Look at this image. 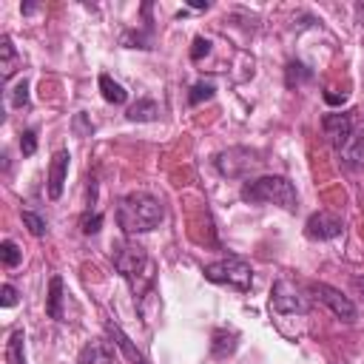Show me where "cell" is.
Returning a JSON list of instances; mask_svg holds the SVG:
<instances>
[{"instance_id": "cell-1", "label": "cell", "mask_w": 364, "mask_h": 364, "mask_svg": "<svg viewBox=\"0 0 364 364\" xmlns=\"http://www.w3.org/2000/svg\"><path fill=\"white\" fill-rule=\"evenodd\" d=\"M324 136L347 168H364V111H336L321 119Z\"/></svg>"}, {"instance_id": "cell-2", "label": "cell", "mask_w": 364, "mask_h": 364, "mask_svg": "<svg viewBox=\"0 0 364 364\" xmlns=\"http://www.w3.org/2000/svg\"><path fill=\"white\" fill-rule=\"evenodd\" d=\"M162 216H165L162 202L154 193H145V191H134V193L122 196L119 205H117V222H119V228L128 236L131 233H148V230H154L162 222Z\"/></svg>"}, {"instance_id": "cell-3", "label": "cell", "mask_w": 364, "mask_h": 364, "mask_svg": "<svg viewBox=\"0 0 364 364\" xmlns=\"http://www.w3.org/2000/svg\"><path fill=\"white\" fill-rule=\"evenodd\" d=\"M111 256H114L117 270L122 273V279L131 284V290H134L136 296H142V293L154 284V262L148 259L145 247H139L136 242L122 239V242L114 245Z\"/></svg>"}, {"instance_id": "cell-4", "label": "cell", "mask_w": 364, "mask_h": 364, "mask_svg": "<svg viewBox=\"0 0 364 364\" xmlns=\"http://www.w3.org/2000/svg\"><path fill=\"white\" fill-rule=\"evenodd\" d=\"M242 199L245 202H273L282 205L284 210L296 208V188L284 176H259L242 185Z\"/></svg>"}, {"instance_id": "cell-5", "label": "cell", "mask_w": 364, "mask_h": 364, "mask_svg": "<svg viewBox=\"0 0 364 364\" xmlns=\"http://www.w3.org/2000/svg\"><path fill=\"white\" fill-rule=\"evenodd\" d=\"M205 279L213 282V284H228V287H236V290H247L253 284V270L247 262L236 259V256H228V259H219V262H210L205 264Z\"/></svg>"}, {"instance_id": "cell-6", "label": "cell", "mask_w": 364, "mask_h": 364, "mask_svg": "<svg viewBox=\"0 0 364 364\" xmlns=\"http://www.w3.org/2000/svg\"><path fill=\"white\" fill-rule=\"evenodd\" d=\"M270 307L279 316H296V313H307V299L293 282L279 279L270 290Z\"/></svg>"}, {"instance_id": "cell-7", "label": "cell", "mask_w": 364, "mask_h": 364, "mask_svg": "<svg viewBox=\"0 0 364 364\" xmlns=\"http://www.w3.org/2000/svg\"><path fill=\"white\" fill-rule=\"evenodd\" d=\"M310 293H313V299H318L321 304H327L333 310V316H338L341 321H347V324L355 321V304L341 290H336V287H330L324 282H313L310 284Z\"/></svg>"}, {"instance_id": "cell-8", "label": "cell", "mask_w": 364, "mask_h": 364, "mask_svg": "<svg viewBox=\"0 0 364 364\" xmlns=\"http://www.w3.org/2000/svg\"><path fill=\"white\" fill-rule=\"evenodd\" d=\"M256 165H259V159L247 148H228L216 156V168H219L222 176H245Z\"/></svg>"}, {"instance_id": "cell-9", "label": "cell", "mask_w": 364, "mask_h": 364, "mask_svg": "<svg viewBox=\"0 0 364 364\" xmlns=\"http://www.w3.org/2000/svg\"><path fill=\"white\" fill-rule=\"evenodd\" d=\"M341 230H344L341 216H336V213H330V210L313 213V216L307 219V225H304V233H307L310 239H318V242L336 239V236H341Z\"/></svg>"}, {"instance_id": "cell-10", "label": "cell", "mask_w": 364, "mask_h": 364, "mask_svg": "<svg viewBox=\"0 0 364 364\" xmlns=\"http://www.w3.org/2000/svg\"><path fill=\"white\" fill-rule=\"evenodd\" d=\"M68 162H71V154L68 151H57L51 165H48V196L51 199H60L63 196V188H65V176H68Z\"/></svg>"}, {"instance_id": "cell-11", "label": "cell", "mask_w": 364, "mask_h": 364, "mask_svg": "<svg viewBox=\"0 0 364 364\" xmlns=\"http://www.w3.org/2000/svg\"><path fill=\"white\" fill-rule=\"evenodd\" d=\"M236 347H239V333H233L228 327H216L213 330V336H210V353H213V358H228V355L236 353Z\"/></svg>"}, {"instance_id": "cell-12", "label": "cell", "mask_w": 364, "mask_h": 364, "mask_svg": "<svg viewBox=\"0 0 364 364\" xmlns=\"http://www.w3.org/2000/svg\"><path fill=\"white\" fill-rule=\"evenodd\" d=\"M114 353L108 347V341L97 338V341H88L82 350H80V364H111Z\"/></svg>"}, {"instance_id": "cell-13", "label": "cell", "mask_w": 364, "mask_h": 364, "mask_svg": "<svg viewBox=\"0 0 364 364\" xmlns=\"http://www.w3.org/2000/svg\"><path fill=\"white\" fill-rule=\"evenodd\" d=\"M17 65H20L17 48H14V43H11V37L3 34V37H0V74H3V80H9V77L17 71Z\"/></svg>"}, {"instance_id": "cell-14", "label": "cell", "mask_w": 364, "mask_h": 364, "mask_svg": "<svg viewBox=\"0 0 364 364\" xmlns=\"http://www.w3.org/2000/svg\"><path fill=\"white\" fill-rule=\"evenodd\" d=\"M108 336H111V338H114V344H117V347L125 353V358H128L131 364H148V358H145V355H142V353H139V350L131 344V338H128V336H125V333H122L117 324H108Z\"/></svg>"}, {"instance_id": "cell-15", "label": "cell", "mask_w": 364, "mask_h": 364, "mask_svg": "<svg viewBox=\"0 0 364 364\" xmlns=\"http://www.w3.org/2000/svg\"><path fill=\"white\" fill-rule=\"evenodd\" d=\"M46 313H48V318H63V279L60 276H51V282H48Z\"/></svg>"}, {"instance_id": "cell-16", "label": "cell", "mask_w": 364, "mask_h": 364, "mask_svg": "<svg viewBox=\"0 0 364 364\" xmlns=\"http://www.w3.org/2000/svg\"><path fill=\"white\" fill-rule=\"evenodd\" d=\"M100 91H102V100L111 105H122L128 100V91L117 80H111L108 74H100Z\"/></svg>"}, {"instance_id": "cell-17", "label": "cell", "mask_w": 364, "mask_h": 364, "mask_svg": "<svg viewBox=\"0 0 364 364\" xmlns=\"http://www.w3.org/2000/svg\"><path fill=\"white\" fill-rule=\"evenodd\" d=\"M156 114H159V108H156V102L154 100H136L131 108H128V119L131 122H151V119H156Z\"/></svg>"}, {"instance_id": "cell-18", "label": "cell", "mask_w": 364, "mask_h": 364, "mask_svg": "<svg viewBox=\"0 0 364 364\" xmlns=\"http://www.w3.org/2000/svg\"><path fill=\"white\" fill-rule=\"evenodd\" d=\"M307 80H313V68L304 65L301 60H290L287 68H284V82H287V88H293V85H299V82H307Z\"/></svg>"}, {"instance_id": "cell-19", "label": "cell", "mask_w": 364, "mask_h": 364, "mask_svg": "<svg viewBox=\"0 0 364 364\" xmlns=\"http://www.w3.org/2000/svg\"><path fill=\"white\" fill-rule=\"evenodd\" d=\"M23 330H11L6 341V361L9 364H26V350H23Z\"/></svg>"}, {"instance_id": "cell-20", "label": "cell", "mask_w": 364, "mask_h": 364, "mask_svg": "<svg viewBox=\"0 0 364 364\" xmlns=\"http://www.w3.org/2000/svg\"><path fill=\"white\" fill-rule=\"evenodd\" d=\"M213 82H205V80H199V82H193V88H191V94H188V102L191 105H199L202 100H210L213 97Z\"/></svg>"}, {"instance_id": "cell-21", "label": "cell", "mask_w": 364, "mask_h": 364, "mask_svg": "<svg viewBox=\"0 0 364 364\" xmlns=\"http://www.w3.org/2000/svg\"><path fill=\"white\" fill-rule=\"evenodd\" d=\"M0 259H3L6 267H17L20 264V247L11 239H3L0 242Z\"/></svg>"}, {"instance_id": "cell-22", "label": "cell", "mask_w": 364, "mask_h": 364, "mask_svg": "<svg viewBox=\"0 0 364 364\" xmlns=\"http://www.w3.org/2000/svg\"><path fill=\"white\" fill-rule=\"evenodd\" d=\"M23 225L28 228L31 236H43V233H46V219L37 216L34 210H23Z\"/></svg>"}, {"instance_id": "cell-23", "label": "cell", "mask_w": 364, "mask_h": 364, "mask_svg": "<svg viewBox=\"0 0 364 364\" xmlns=\"http://www.w3.org/2000/svg\"><path fill=\"white\" fill-rule=\"evenodd\" d=\"M9 102H11L14 108H23V105H28V82H26V80H20V82L11 88V94H9Z\"/></svg>"}, {"instance_id": "cell-24", "label": "cell", "mask_w": 364, "mask_h": 364, "mask_svg": "<svg viewBox=\"0 0 364 364\" xmlns=\"http://www.w3.org/2000/svg\"><path fill=\"white\" fill-rule=\"evenodd\" d=\"M80 228H82V233H88V236H91V233H97V230L102 228V213H97V210H94V213H91V210H85V213H82V219H80Z\"/></svg>"}, {"instance_id": "cell-25", "label": "cell", "mask_w": 364, "mask_h": 364, "mask_svg": "<svg viewBox=\"0 0 364 364\" xmlns=\"http://www.w3.org/2000/svg\"><path fill=\"white\" fill-rule=\"evenodd\" d=\"M20 151H23V156H34V151H37V131L34 128H26L20 134Z\"/></svg>"}, {"instance_id": "cell-26", "label": "cell", "mask_w": 364, "mask_h": 364, "mask_svg": "<svg viewBox=\"0 0 364 364\" xmlns=\"http://www.w3.org/2000/svg\"><path fill=\"white\" fill-rule=\"evenodd\" d=\"M74 131H77L80 136H91V134H94V125L88 122V117H85V111H80V114L74 117Z\"/></svg>"}, {"instance_id": "cell-27", "label": "cell", "mask_w": 364, "mask_h": 364, "mask_svg": "<svg viewBox=\"0 0 364 364\" xmlns=\"http://www.w3.org/2000/svg\"><path fill=\"white\" fill-rule=\"evenodd\" d=\"M208 51H210V40L196 37V40H193V48H191V60H202Z\"/></svg>"}, {"instance_id": "cell-28", "label": "cell", "mask_w": 364, "mask_h": 364, "mask_svg": "<svg viewBox=\"0 0 364 364\" xmlns=\"http://www.w3.org/2000/svg\"><path fill=\"white\" fill-rule=\"evenodd\" d=\"M3 307H14L17 304V287L14 284H3V299H0Z\"/></svg>"}, {"instance_id": "cell-29", "label": "cell", "mask_w": 364, "mask_h": 364, "mask_svg": "<svg viewBox=\"0 0 364 364\" xmlns=\"http://www.w3.org/2000/svg\"><path fill=\"white\" fill-rule=\"evenodd\" d=\"M324 100H327L330 105H341V102H344V94H333V91H324Z\"/></svg>"}, {"instance_id": "cell-30", "label": "cell", "mask_w": 364, "mask_h": 364, "mask_svg": "<svg viewBox=\"0 0 364 364\" xmlns=\"http://www.w3.org/2000/svg\"><path fill=\"white\" fill-rule=\"evenodd\" d=\"M34 9H37V6H34V3H26V6H23V14H31V11H34Z\"/></svg>"}, {"instance_id": "cell-31", "label": "cell", "mask_w": 364, "mask_h": 364, "mask_svg": "<svg viewBox=\"0 0 364 364\" xmlns=\"http://www.w3.org/2000/svg\"><path fill=\"white\" fill-rule=\"evenodd\" d=\"M355 287H358V290L364 293V276H358V279H355Z\"/></svg>"}]
</instances>
